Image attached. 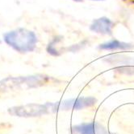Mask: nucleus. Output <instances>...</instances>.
<instances>
[{"label":"nucleus","mask_w":134,"mask_h":134,"mask_svg":"<svg viewBox=\"0 0 134 134\" xmlns=\"http://www.w3.org/2000/svg\"><path fill=\"white\" fill-rule=\"evenodd\" d=\"M3 39L8 46L21 53L32 52L37 43V37L35 33L23 28L7 32Z\"/></svg>","instance_id":"1"},{"label":"nucleus","mask_w":134,"mask_h":134,"mask_svg":"<svg viewBox=\"0 0 134 134\" xmlns=\"http://www.w3.org/2000/svg\"><path fill=\"white\" fill-rule=\"evenodd\" d=\"M51 109H54L53 104H47L44 105L36 104H28L25 105H19L10 108L8 109V113L13 116L34 117L46 114Z\"/></svg>","instance_id":"2"},{"label":"nucleus","mask_w":134,"mask_h":134,"mask_svg":"<svg viewBox=\"0 0 134 134\" xmlns=\"http://www.w3.org/2000/svg\"><path fill=\"white\" fill-rule=\"evenodd\" d=\"M96 100L93 97H80L77 99H70L62 102V104H57V107L59 109L69 110V109H76L80 110L82 108H87L94 105Z\"/></svg>","instance_id":"3"},{"label":"nucleus","mask_w":134,"mask_h":134,"mask_svg":"<svg viewBox=\"0 0 134 134\" xmlns=\"http://www.w3.org/2000/svg\"><path fill=\"white\" fill-rule=\"evenodd\" d=\"M72 131L76 134H107L103 127L97 122L80 124L73 127Z\"/></svg>","instance_id":"4"},{"label":"nucleus","mask_w":134,"mask_h":134,"mask_svg":"<svg viewBox=\"0 0 134 134\" xmlns=\"http://www.w3.org/2000/svg\"><path fill=\"white\" fill-rule=\"evenodd\" d=\"M112 23L107 18H100L94 21L91 27V29L100 34H112Z\"/></svg>","instance_id":"5"},{"label":"nucleus","mask_w":134,"mask_h":134,"mask_svg":"<svg viewBox=\"0 0 134 134\" xmlns=\"http://www.w3.org/2000/svg\"><path fill=\"white\" fill-rule=\"evenodd\" d=\"M132 46L130 44L120 42L118 40H112L111 42H108L100 46V48L104 50H116V49H128L131 48Z\"/></svg>","instance_id":"6"},{"label":"nucleus","mask_w":134,"mask_h":134,"mask_svg":"<svg viewBox=\"0 0 134 134\" xmlns=\"http://www.w3.org/2000/svg\"><path fill=\"white\" fill-rule=\"evenodd\" d=\"M75 1H77V2H81V1H82V0H75Z\"/></svg>","instance_id":"7"},{"label":"nucleus","mask_w":134,"mask_h":134,"mask_svg":"<svg viewBox=\"0 0 134 134\" xmlns=\"http://www.w3.org/2000/svg\"><path fill=\"white\" fill-rule=\"evenodd\" d=\"M96 1H99V0H96Z\"/></svg>","instance_id":"8"}]
</instances>
